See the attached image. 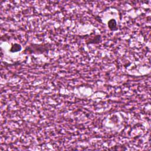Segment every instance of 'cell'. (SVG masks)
Returning <instances> with one entry per match:
<instances>
[{"instance_id":"7a4b0ae2","label":"cell","mask_w":151,"mask_h":151,"mask_svg":"<svg viewBox=\"0 0 151 151\" xmlns=\"http://www.w3.org/2000/svg\"><path fill=\"white\" fill-rule=\"evenodd\" d=\"M21 49V47L20 45L18 44H15L11 48V52H17V51H20Z\"/></svg>"},{"instance_id":"6da1fadb","label":"cell","mask_w":151,"mask_h":151,"mask_svg":"<svg viewBox=\"0 0 151 151\" xmlns=\"http://www.w3.org/2000/svg\"><path fill=\"white\" fill-rule=\"evenodd\" d=\"M108 26L111 30H116V21L113 19L110 20L108 23Z\"/></svg>"}]
</instances>
